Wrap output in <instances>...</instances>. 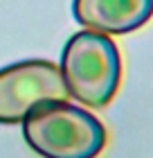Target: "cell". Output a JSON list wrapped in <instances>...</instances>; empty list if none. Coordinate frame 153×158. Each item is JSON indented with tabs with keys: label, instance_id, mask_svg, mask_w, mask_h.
Here are the masks:
<instances>
[{
	"label": "cell",
	"instance_id": "cell-2",
	"mask_svg": "<svg viewBox=\"0 0 153 158\" xmlns=\"http://www.w3.org/2000/svg\"><path fill=\"white\" fill-rule=\"evenodd\" d=\"M59 70L72 99L101 109L119 88L122 56L108 34L83 30L68 39Z\"/></svg>",
	"mask_w": 153,
	"mask_h": 158
},
{
	"label": "cell",
	"instance_id": "cell-1",
	"mask_svg": "<svg viewBox=\"0 0 153 158\" xmlns=\"http://www.w3.org/2000/svg\"><path fill=\"white\" fill-rule=\"evenodd\" d=\"M23 135L43 158H97L108 140L101 120L68 99L34 109L23 120Z\"/></svg>",
	"mask_w": 153,
	"mask_h": 158
},
{
	"label": "cell",
	"instance_id": "cell-4",
	"mask_svg": "<svg viewBox=\"0 0 153 158\" xmlns=\"http://www.w3.org/2000/svg\"><path fill=\"white\" fill-rule=\"evenodd\" d=\"M74 20L99 34H128L147 25L153 0H72Z\"/></svg>",
	"mask_w": 153,
	"mask_h": 158
},
{
	"label": "cell",
	"instance_id": "cell-3",
	"mask_svg": "<svg viewBox=\"0 0 153 158\" xmlns=\"http://www.w3.org/2000/svg\"><path fill=\"white\" fill-rule=\"evenodd\" d=\"M68 97L61 70L52 61L30 59L0 70V124H18L34 109Z\"/></svg>",
	"mask_w": 153,
	"mask_h": 158
}]
</instances>
